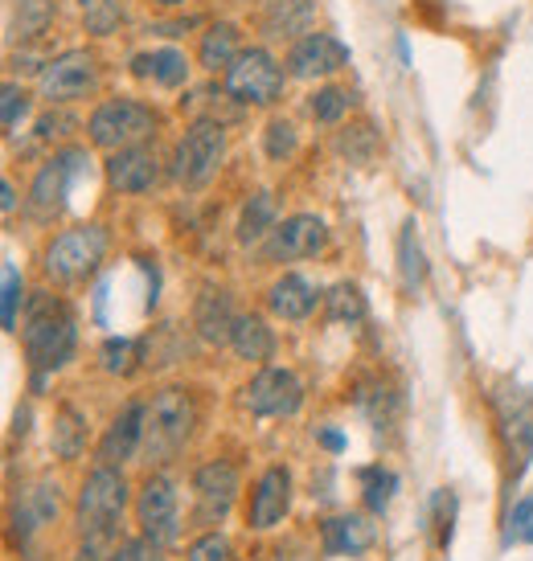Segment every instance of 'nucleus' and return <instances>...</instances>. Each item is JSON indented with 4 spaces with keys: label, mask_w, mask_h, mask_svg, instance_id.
<instances>
[{
    "label": "nucleus",
    "mask_w": 533,
    "mask_h": 561,
    "mask_svg": "<svg viewBox=\"0 0 533 561\" xmlns=\"http://www.w3.org/2000/svg\"><path fill=\"white\" fill-rule=\"evenodd\" d=\"M107 561H165V558H160L157 541H148V537H136V541H120V549H115Z\"/></svg>",
    "instance_id": "40"
},
{
    "label": "nucleus",
    "mask_w": 533,
    "mask_h": 561,
    "mask_svg": "<svg viewBox=\"0 0 533 561\" xmlns=\"http://www.w3.org/2000/svg\"><path fill=\"white\" fill-rule=\"evenodd\" d=\"M25 304V279L13 263H4V291H0V320H4V332H16V312Z\"/></svg>",
    "instance_id": "36"
},
{
    "label": "nucleus",
    "mask_w": 533,
    "mask_h": 561,
    "mask_svg": "<svg viewBox=\"0 0 533 561\" xmlns=\"http://www.w3.org/2000/svg\"><path fill=\"white\" fill-rule=\"evenodd\" d=\"M160 9H181V4H185V0H157Z\"/></svg>",
    "instance_id": "44"
},
{
    "label": "nucleus",
    "mask_w": 533,
    "mask_h": 561,
    "mask_svg": "<svg viewBox=\"0 0 533 561\" xmlns=\"http://www.w3.org/2000/svg\"><path fill=\"white\" fill-rule=\"evenodd\" d=\"M325 247H329V226H325V218H316V214H292L263 242V259L266 263H299V259H316Z\"/></svg>",
    "instance_id": "12"
},
{
    "label": "nucleus",
    "mask_w": 533,
    "mask_h": 561,
    "mask_svg": "<svg viewBox=\"0 0 533 561\" xmlns=\"http://www.w3.org/2000/svg\"><path fill=\"white\" fill-rule=\"evenodd\" d=\"M374 541H377V529L370 525V516L341 513V516H329L320 525V549L329 558H361L365 549H374Z\"/></svg>",
    "instance_id": "21"
},
{
    "label": "nucleus",
    "mask_w": 533,
    "mask_h": 561,
    "mask_svg": "<svg viewBox=\"0 0 533 561\" xmlns=\"http://www.w3.org/2000/svg\"><path fill=\"white\" fill-rule=\"evenodd\" d=\"M94 87H99V58L91 49H66L37 70V94L49 107L79 103V99L94 94Z\"/></svg>",
    "instance_id": "8"
},
{
    "label": "nucleus",
    "mask_w": 533,
    "mask_h": 561,
    "mask_svg": "<svg viewBox=\"0 0 533 561\" xmlns=\"http://www.w3.org/2000/svg\"><path fill=\"white\" fill-rule=\"evenodd\" d=\"M316 0H275L271 13L263 16V37L271 42H299L304 33H313Z\"/></svg>",
    "instance_id": "25"
},
{
    "label": "nucleus",
    "mask_w": 533,
    "mask_h": 561,
    "mask_svg": "<svg viewBox=\"0 0 533 561\" xmlns=\"http://www.w3.org/2000/svg\"><path fill=\"white\" fill-rule=\"evenodd\" d=\"M365 296H361L358 283H332L329 291H325V316H329L332 324H358L365 320Z\"/></svg>",
    "instance_id": "31"
},
{
    "label": "nucleus",
    "mask_w": 533,
    "mask_h": 561,
    "mask_svg": "<svg viewBox=\"0 0 533 561\" xmlns=\"http://www.w3.org/2000/svg\"><path fill=\"white\" fill-rule=\"evenodd\" d=\"M292 508V471L275 463V468H266L259 480H254V492H251V508H247V525L259 533L275 529L283 516Z\"/></svg>",
    "instance_id": "19"
},
{
    "label": "nucleus",
    "mask_w": 533,
    "mask_h": 561,
    "mask_svg": "<svg viewBox=\"0 0 533 561\" xmlns=\"http://www.w3.org/2000/svg\"><path fill=\"white\" fill-rule=\"evenodd\" d=\"M144 414H148V402H127L124 410L111 419V426L103 431L99 447H94L99 463L124 468L127 459H136V455H140V447H144Z\"/></svg>",
    "instance_id": "18"
},
{
    "label": "nucleus",
    "mask_w": 533,
    "mask_h": 561,
    "mask_svg": "<svg viewBox=\"0 0 533 561\" xmlns=\"http://www.w3.org/2000/svg\"><path fill=\"white\" fill-rule=\"evenodd\" d=\"M283 82H287V70L263 46H251L242 49L235 66L222 75V91L242 107H271L283 94Z\"/></svg>",
    "instance_id": "7"
},
{
    "label": "nucleus",
    "mask_w": 533,
    "mask_h": 561,
    "mask_svg": "<svg viewBox=\"0 0 533 561\" xmlns=\"http://www.w3.org/2000/svg\"><path fill=\"white\" fill-rule=\"evenodd\" d=\"M157 131H160L157 107L144 103V99H132V94L103 99L87 115V140L94 148H103V152H120V148H132V144L157 140Z\"/></svg>",
    "instance_id": "3"
},
{
    "label": "nucleus",
    "mask_w": 533,
    "mask_h": 561,
    "mask_svg": "<svg viewBox=\"0 0 533 561\" xmlns=\"http://www.w3.org/2000/svg\"><path fill=\"white\" fill-rule=\"evenodd\" d=\"M107 247L111 238L103 226H94V221H82V226H70L63 234L49 238L46 247V275L54 283H82L91 279L99 263L107 259Z\"/></svg>",
    "instance_id": "5"
},
{
    "label": "nucleus",
    "mask_w": 533,
    "mask_h": 561,
    "mask_svg": "<svg viewBox=\"0 0 533 561\" xmlns=\"http://www.w3.org/2000/svg\"><path fill=\"white\" fill-rule=\"evenodd\" d=\"M197 426V402L185 386H165L148 398V414H144V447L140 455L148 463H169L181 455Z\"/></svg>",
    "instance_id": "2"
},
{
    "label": "nucleus",
    "mask_w": 533,
    "mask_h": 561,
    "mask_svg": "<svg viewBox=\"0 0 533 561\" xmlns=\"http://www.w3.org/2000/svg\"><path fill=\"white\" fill-rule=\"evenodd\" d=\"M136 525L140 537L157 541L160 549L173 546L181 537V508H177V483L165 471H152L140 483V496H136Z\"/></svg>",
    "instance_id": "10"
},
{
    "label": "nucleus",
    "mask_w": 533,
    "mask_h": 561,
    "mask_svg": "<svg viewBox=\"0 0 533 561\" xmlns=\"http://www.w3.org/2000/svg\"><path fill=\"white\" fill-rule=\"evenodd\" d=\"M316 443H320L325 451H332V455H341L349 447L345 435H341V431H332V426H316Z\"/></svg>",
    "instance_id": "42"
},
{
    "label": "nucleus",
    "mask_w": 533,
    "mask_h": 561,
    "mask_svg": "<svg viewBox=\"0 0 533 561\" xmlns=\"http://www.w3.org/2000/svg\"><path fill=\"white\" fill-rule=\"evenodd\" d=\"M299 148V131L292 119H283V115H275V119H266L263 127V152L266 160H275V164H283L287 157H296Z\"/></svg>",
    "instance_id": "33"
},
{
    "label": "nucleus",
    "mask_w": 533,
    "mask_h": 561,
    "mask_svg": "<svg viewBox=\"0 0 533 561\" xmlns=\"http://www.w3.org/2000/svg\"><path fill=\"white\" fill-rule=\"evenodd\" d=\"M374 148H377V136H374V127H345L341 136H337V152L341 157H349L353 164H365V160L374 157Z\"/></svg>",
    "instance_id": "38"
},
{
    "label": "nucleus",
    "mask_w": 533,
    "mask_h": 561,
    "mask_svg": "<svg viewBox=\"0 0 533 561\" xmlns=\"http://www.w3.org/2000/svg\"><path fill=\"white\" fill-rule=\"evenodd\" d=\"M435 529H440V549L452 546V529H455V496L443 488L435 496Z\"/></svg>",
    "instance_id": "41"
},
{
    "label": "nucleus",
    "mask_w": 533,
    "mask_h": 561,
    "mask_svg": "<svg viewBox=\"0 0 533 561\" xmlns=\"http://www.w3.org/2000/svg\"><path fill=\"white\" fill-rule=\"evenodd\" d=\"M361 483H365V508L374 516H382L390 508L394 492H398V476L386 468H365L361 471Z\"/></svg>",
    "instance_id": "35"
},
{
    "label": "nucleus",
    "mask_w": 533,
    "mask_h": 561,
    "mask_svg": "<svg viewBox=\"0 0 533 561\" xmlns=\"http://www.w3.org/2000/svg\"><path fill=\"white\" fill-rule=\"evenodd\" d=\"M226 160V127L218 119H193L185 127V136L177 140L173 160H169V176L181 188H205L214 181V172Z\"/></svg>",
    "instance_id": "4"
},
{
    "label": "nucleus",
    "mask_w": 533,
    "mask_h": 561,
    "mask_svg": "<svg viewBox=\"0 0 533 561\" xmlns=\"http://www.w3.org/2000/svg\"><path fill=\"white\" fill-rule=\"evenodd\" d=\"M63 513V496H58V483L33 480L25 488H16L13 500V537L25 546L33 533H42L46 525H54Z\"/></svg>",
    "instance_id": "17"
},
{
    "label": "nucleus",
    "mask_w": 533,
    "mask_h": 561,
    "mask_svg": "<svg viewBox=\"0 0 533 561\" xmlns=\"http://www.w3.org/2000/svg\"><path fill=\"white\" fill-rule=\"evenodd\" d=\"M21 348H25V365H30V386L33 393L46 390V381L58 369H66L75 353H79V328L70 320L63 304L49 299H33L30 320L21 332Z\"/></svg>",
    "instance_id": "1"
},
{
    "label": "nucleus",
    "mask_w": 533,
    "mask_h": 561,
    "mask_svg": "<svg viewBox=\"0 0 533 561\" xmlns=\"http://www.w3.org/2000/svg\"><path fill=\"white\" fill-rule=\"evenodd\" d=\"M91 160L82 148H63V152H54V157L37 169L30 185V214L37 221H54V214H63L66 197H70V185L82 176Z\"/></svg>",
    "instance_id": "9"
},
{
    "label": "nucleus",
    "mask_w": 533,
    "mask_h": 561,
    "mask_svg": "<svg viewBox=\"0 0 533 561\" xmlns=\"http://www.w3.org/2000/svg\"><path fill=\"white\" fill-rule=\"evenodd\" d=\"M107 185L115 193H127V197H140L148 188H157L160 181V152L148 144H132V148H120V152H107Z\"/></svg>",
    "instance_id": "15"
},
{
    "label": "nucleus",
    "mask_w": 533,
    "mask_h": 561,
    "mask_svg": "<svg viewBox=\"0 0 533 561\" xmlns=\"http://www.w3.org/2000/svg\"><path fill=\"white\" fill-rule=\"evenodd\" d=\"M230 348L238 353V360H271V353H275V332L266 328L263 316H238Z\"/></svg>",
    "instance_id": "27"
},
{
    "label": "nucleus",
    "mask_w": 533,
    "mask_h": 561,
    "mask_svg": "<svg viewBox=\"0 0 533 561\" xmlns=\"http://www.w3.org/2000/svg\"><path fill=\"white\" fill-rule=\"evenodd\" d=\"M238 492H242V480H238V468L230 459H209L193 471V496H197V513L202 520H222V516L235 508Z\"/></svg>",
    "instance_id": "16"
},
{
    "label": "nucleus",
    "mask_w": 533,
    "mask_h": 561,
    "mask_svg": "<svg viewBox=\"0 0 533 561\" xmlns=\"http://www.w3.org/2000/svg\"><path fill=\"white\" fill-rule=\"evenodd\" d=\"M238 54H242V30L235 21H214L197 42V62L205 75H226Z\"/></svg>",
    "instance_id": "24"
},
{
    "label": "nucleus",
    "mask_w": 533,
    "mask_h": 561,
    "mask_svg": "<svg viewBox=\"0 0 533 561\" xmlns=\"http://www.w3.org/2000/svg\"><path fill=\"white\" fill-rule=\"evenodd\" d=\"M99 365H103V374H111V377L136 374L144 365L140 341H132V336H107L103 348H99Z\"/></svg>",
    "instance_id": "32"
},
{
    "label": "nucleus",
    "mask_w": 533,
    "mask_h": 561,
    "mask_svg": "<svg viewBox=\"0 0 533 561\" xmlns=\"http://www.w3.org/2000/svg\"><path fill=\"white\" fill-rule=\"evenodd\" d=\"M30 91L21 87V82H4V91H0V124H4V136H16L21 124L30 119Z\"/></svg>",
    "instance_id": "34"
},
{
    "label": "nucleus",
    "mask_w": 533,
    "mask_h": 561,
    "mask_svg": "<svg viewBox=\"0 0 533 561\" xmlns=\"http://www.w3.org/2000/svg\"><path fill=\"white\" fill-rule=\"evenodd\" d=\"M189 561H235V546H230L222 533H202V537L189 546Z\"/></svg>",
    "instance_id": "39"
},
{
    "label": "nucleus",
    "mask_w": 533,
    "mask_h": 561,
    "mask_svg": "<svg viewBox=\"0 0 533 561\" xmlns=\"http://www.w3.org/2000/svg\"><path fill=\"white\" fill-rule=\"evenodd\" d=\"M280 226V205H275V193H251L247 205H242V214H238V226H235V238L242 247H259L271 238V230Z\"/></svg>",
    "instance_id": "26"
},
{
    "label": "nucleus",
    "mask_w": 533,
    "mask_h": 561,
    "mask_svg": "<svg viewBox=\"0 0 533 561\" xmlns=\"http://www.w3.org/2000/svg\"><path fill=\"white\" fill-rule=\"evenodd\" d=\"M127 508V480L120 468L99 463V468L82 480L79 504H75V520H79L82 537H115V525Z\"/></svg>",
    "instance_id": "6"
},
{
    "label": "nucleus",
    "mask_w": 533,
    "mask_h": 561,
    "mask_svg": "<svg viewBox=\"0 0 533 561\" xmlns=\"http://www.w3.org/2000/svg\"><path fill=\"white\" fill-rule=\"evenodd\" d=\"M353 103H358V94L349 91V87L329 82V87H316L308 94V115H313L316 124H341L349 111H353Z\"/></svg>",
    "instance_id": "29"
},
{
    "label": "nucleus",
    "mask_w": 533,
    "mask_h": 561,
    "mask_svg": "<svg viewBox=\"0 0 533 561\" xmlns=\"http://www.w3.org/2000/svg\"><path fill=\"white\" fill-rule=\"evenodd\" d=\"M87 438H91L87 419H82L75 405H63V410L54 414V435H49L54 455H58V459H79V455L87 451Z\"/></svg>",
    "instance_id": "28"
},
{
    "label": "nucleus",
    "mask_w": 533,
    "mask_h": 561,
    "mask_svg": "<svg viewBox=\"0 0 533 561\" xmlns=\"http://www.w3.org/2000/svg\"><path fill=\"white\" fill-rule=\"evenodd\" d=\"M242 405L251 410L254 419H292L304 405V386L292 369L266 365L242 386Z\"/></svg>",
    "instance_id": "11"
},
{
    "label": "nucleus",
    "mask_w": 533,
    "mask_h": 561,
    "mask_svg": "<svg viewBox=\"0 0 533 561\" xmlns=\"http://www.w3.org/2000/svg\"><path fill=\"white\" fill-rule=\"evenodd\" d=\"M242 4H251V0H242Z\"/></svg>",
    "instance_id": "46"
},
{
    "label": "nucleus",
    "mask_w": 533,
    "mask_h": 561,
    "mask_svg": "<svg viewBox=\"0 0 533 561\" xmlns=\"http://www.w3.org/2000/svg\"><path fill=\"white\" fill-rule=\"evenodd\" d=\"M189 70H193V66H189L185 49H177V46L144 49V54H136V58H132V75H136V79L157 82V87H165V91L185 87Z\"/></svg>",
    "instance_id": "23"
},
{
    "label": "nucleus",
    "mask_w": 533,
    "mask_h": 561,
    "mask_svg": "<svg viewBox=\"0 0 533 561\" xmlns=\"http://www.w3.org/2000/svg\"><path fill=\"white\" fill-rule=\"evenodd\" d=\"M492 410H497L501 435L509 443V451L518 455V471H521L533 455V393L518 390L513 381H501L492 390Z\"/></svg>",
    "instance_id": "14"
},
{
    "label": "nucleus",
    "mask_w": 533,
    "mask_h": 561,
    "mask_svg": "<svg viewBox=\"0 0 533 561\" xmlns=\"http://www.w3.org/2000/svg\"><path fill=\"white\" fill-rule=\"evenodd\" d=\"M235 324H238V312L230 291L226 287H202V296L193 304V332L205 344H230Z\"/></svg>",
    "instance_id": "20"
},
{
    "label": "nucleus",
    "mask_w": 533,
    "mask_h": 561,
    "mask_svg": "<svg viewBox=\"0 0 533 561\" xmlns=\"http://www.w3.org/2000/svg\"><path fill=\"white\" fill-rule=\"evenodd\" d=\"M504 546H533V496H521L504 516Z\"/></svg>",
    "instance_id": "37"
},
{
    "label": "nucleus",
    "mask_w": 533,
    "mask_h": 561,
    "mask_svg": "<svg viewBox=\"0 0 533 561\" xmlns=\"http://www.w3.org/2000/svg\"><path fill=\"white\" fill-rule=\"evenodd\" d=\"M320 299L325 296L316 291L313 283L304 279V275H292V271L266 287V308L280 316V320H308Z\"/></svg>",
    "instance_id": "22"
},
{
    "label": "nucleus",
    "mask_w": 533,
    "mask_h": 561,
    "mask_svg": "<svg viewBox=\"0 0 533 561\" xmlns=\"http://www.w3.org/2000/svg\"><path fill=\"white\" fill-rule=\"evenodd\" d=\"M349 58H353V54H349V46L341 37H332V33H304V37L292 42V49H287L283 70H287V79L313 82V79H329L337 70H345Z\"/></svg>",
    "instance_id": "13"
},
{
    "label": "nucleus",
    "mask_w": 533,
    "mask_h": 561,
    "mask_svg": "<svg viewBox=\"0 0 533 561\" xmlns=\"http://www.w3.org/2000/svg\"><path fill=\"white\" fill-rule=\"evenodd\" d=\"M0 209H4V218H13L16 214V185L4 176V185H0Z\"/></svg>",
    "instance_id": "43"
},
{
    "label": "nucleus",
    "mask_w": 533,
    "mask_h": 561,
    "mask_svg": "<svg viewBox=\"0 0 533 561\" xmlns=\"http://www.w3.org/2000/svg\"><path fill=\"white\" fill-rule=\"evenodd\" d=\"M82 4V13H87V9H94V4H103V0H79Z\"/></svg>",
    "instance_id": "45"
},
{
    "label": "nucleus",
    "mask_w": 533,
    "mask_h": 561,
    "mask_svg": "<svg viewBox=\"0 0 533 561\" xmlns=\"http://www.w3.org/2000/svg\"><path fill=\"white\" fill-rule=\"evenodd\" d=\"M398 271H402V283H407V291H419L427 279V254L419 247V226L415 218L402 226V234H398Z\"/></svg>",
    "instance_id": "30"
}]
</instances>
